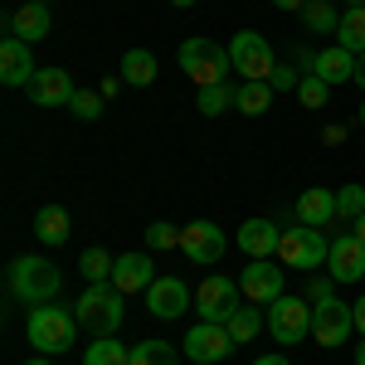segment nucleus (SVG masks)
<instances>
[{
	"mask_svg": "<svg viewBox=\"0 0 365 365\" xmlns=\"http://www.w3.org/2000/svg\"><path fill=\"white\" fill-rule=\"evenodd\" d=\"M268 83H273V93H287V88H297V83H302V78H297V73H292V68H282V63H278V68H273V78H268Z\"/></svg>",
	"mask_w": 365,
	"mask_h": 365,
	"instance_id": "c9c22d12",
	"label": "nucleus"
},
{
	"mask_svg": "<svg viewBox=\"0 0 365 365\" xmlns=\"http://www.w3.org/2000/svg\"><path fill=\"white\" fill-rule=\"evenodd\" d=\"M127 83V78H103V83H98V93H103V98H117V88Z\"/></svg>",
	"mask_w": 365,
	"mask_h": 365,
	"instance_id": "e433bc0d",
	"label": "nucleus"
},
{
	"mask_svg": "<svg viewBox=\"0 0 365 365\" xmlns=\"http://www.w3.org/2000/svg\"><path fill=\"white\" fill-rule=\"evenodd\" d=\"M346 5H365V0H346Z\"/></svg>",
	"mask_w": 365,
	"mask_h": 365,
	"instance_id": "de8ad7c7",
	"label": "nucleus"
},
{
	"mask_svg": "<svg viewBox=\"0 0 365 365\" xmlns=\"http://www.w3.org/2000/svg\"><path fill=\"white\" fill-rule=\"evenodd\" d=\"M146 307L161 322H175V317H185V307H195V292L185 287V278H156L146 287Z\"/></svg>",
	"mask_w": 365,
	"mask_h": 365,
	"instance_id": "ddd939ff",
	"label": "nucleus"
},
{
	"mask_svg": "<svg viewBox=\"0 0 365 365\" xmlns=\"http://www.w3.org/2000/svg\"><path fill=\"white\" fill-rule=\"evenodd\" d=\"M68 210L63 205H44L39 215H34V239L39 244H49V249H58V244H68Z\"/></svg>",
	"mask_w": 365,
	"mask_h": 365,
	"instance_id": "4be33fe9",
	"label": "nucleus"
},
{
	"mask_svg": "<svg viewBox=\"0 0 365 365\" xmlns=\"http://www.w3.org/2000/svg\"><path fill=\"white\" fill-rule=\"evenodd\" d=\"M268 108H273V83L268 78H244V88H239V113L263 117Z\"/></svg>",
	"mask_w": 365,
	"mask_h": 365,
	"instance_id": "b1692460",
	"label": "nucleus"
},
{
	"mask_svg": "<svg viewBox=\"0 0 365 365\" xmlns=\"http://www.w3.org/2000/svg\"><path fill=\"white\" fill-rule=\"evenodd\" d=\"M351 331H356L351 302H336V297H331V302H317V307H312V341H317V346L331 351V346H341Z\"/></svg>",
	"mask_w": 365,
	"mask_h": 365,
	"instance_id": "6e6552de",
	"label": "nucleus"
},
{
	"mask_svg": "<svg viewBox=\"0 0 365 365\" xmlns=\"http://www.w3.org/2000/svg\"><path fill=\"white\" fill-rule=\"evenodd\" d=\"M351 312H356V331L365 336V297H361V302H351Z\"/></svg>",
	"mask_w": 365,
	"mask_h": 365,
	"instance_id": "4c0bfd02",
	"label": "nucleus"
},
{
	"mask_svg": "<svg viewBox=\"0 0 365 365\" xmlns=\"http://www.w3.org/2000/svg\"><path fill=\"white\" fill-rule=\"evenodd\" d=\"M297 220H302V225H312V229L336 225V190H327V185L302 190V200H297Z\"/></svg>",
	"mask_w": 365,
	"mask_h": 365,
	"instance_id": "6ab92c4d",
	"label": "nucleus"
},
{
	"mask_svg": "<svg viewBox=\"0 0 365 365\" xmlns=\"http://www.w3.org/2000/svg\"><path fill=\"white\" fill-rule=\"evenodd\" d=\"M39 68H34V58H29V44L25 39H15V34H5L0 39V83L5 88H29Z\"/></svg>",
	"mask_w": 365,
	"mask_h": 365,
	"instance_id": "dca6fc26",
	"label": "nucleus"
},
{
	"mask_svg": "<svg viewBox=\"0 0 365 365\" xmlns=\"http://www.w3.org/2000/svg\"><path fill=\"white\" fill-rule=\"evenodd\" d=\"M336 39H341V49L365 54V5H346V15H341V25H336Z\"/></svg>",
	"mask_w": 365,
	"mask_h": 365,
	"instance_id": "bb28decb",
	"label": "nucleus"
},
{
	"mask_svg": "<svg viewBox=\"0 0 365 365\" xmlns=\"http://www.w3.org/2000/svg\"><path fill=\"white\" fill-rule=\"evenodd\" d=\"M73 317H78V327L88 336H117V327H122V292L113 282H88L83 297L73 302Z\"/></svg>",
	"mask_w": 365,
	"mask_h": 365,
	"instance_id": "f257e3e1",
	"label": "nucleus"
},
{
	"mask_svg": "<svg viewBox=\"0 0 365 365\" xmlns=\"http://www.w3.org/2000/svg\"><path fill=\"white\" fill-rule=\"evenodd\" d=\"M361 282H365V278H361Z\"/></svg>",
	"mask_w": 365,
	"mask_h": 365,
	"instance_id": "8fccbe9b",
	"label": "nucleus"
},
{
	"mask_svg": "<svg viewBox=\"0 0 365 365\" xmlns=\"http://www.w3.org/2000/svg\"><path fill=\"white\" fill-rule=\"evenodd\" d=\"M127 365H180V351L170 341H137Z\"/></svg>",
	"mask_w": 365,
	"mask_h": 365,
	"instance_id": "c756f323",
	"label": "nucleus"
},
{
	"mask_svg": "<svg viewBox=\"0 0 365 365\" xmlns=\"http://www.w3.org/2000/svg\"><path fill=\"white\" fill-rule=\"evenodd\" d=\"M156 282V263L146 253H117V268H113V287L127 297V292H146Z\"/></svg>",
	"mask_w": 365,
	"mask_h": 365,
	"instance_id": "f3484780",
	"label": "nucleus"
},
{
	"mask_svg": "<svg viewBox=\"0 0 365 365\" xmlns=\"http://www.w3.org/2000/svg\"><path fill=\"white\" fill-rule=\"evenodd\" d=\"M73 78H68V68H39L34 78H29V103H39V108H68L73 103Z\"/></svg>",
	"mask_w": 365,
	"mask_h": 365,
	"instance_id": "2eb2a0df",
	"label": "nucleus"
},
{
	"mask_svg": "<svg viewBox=\"0 0 365 365\" xmlns=\"http://www.w3.org/2000/svg\"><path fill=\"white\" fill-rule=\"evenodd\" d=\"M229 336L234 341H253L258 336V331H263V307H258V302H239V307L229 312Z\"/></svg>",
	"mask_w": 365,
	"mask_h": 365,
	"instance_id": "a878e982",
	"label": "nucleus"
},
{
	"mask_svg": "<svg viewBox=\"0 0 365 365\" xmlns=\"http://www.w3.org/2000/svg\"><path fill=\"white\" fill-rule=\"evenodd\" d=\"M229 58H234V68H239L244 78H273V68H278L268 39L253 34V29H239V34L229 39Z\"/></svg>",
	"mask_w": 365,
	"mask_h": 365,
	"instance_id": "0eeeda50",
	"label": "nucleus"
},
{
	"mask_svg": "<svg viewBox=\"0 0 365 365\" xmlns=\"http://www.w3.org/2000/svg\"><path fill=\"white\" fill-rule=\"evenodd\" d=\"M253 365H287V356H258Z\"/></svg>",
	"mask_w": 365,
	"mask_h": 365,
	"instance_id": "ea45409f",
	"label": "nucleus"
},
{
	"mask_svg": "<svg viewBox=\"0 0 365 365\" xmlns=\"http://www.w3.org/2000/svg\"><path fill=\"white\" fill-rule=\"evenodd\" d=\"M5 25H10V34H15V39H25V44H39V39L54 29V20H49V5H34V0H25V5H20V10H15Z\"/></svg>",
	"mask_w": 365,
	"mask_h": 365,
	"instance_id": "aec40b11",
	"label": "nucleus"
},
{
	"mask_svg": "<svg viewBox=\"0 0 365 365\" xmlns=\"http://www.w3.org/2000/svg\"><path fill=\"white\" fill-rule=\"evenodd\" d=\"M34 5H49V0H34Z\"/></svg>",
	"mask_w": 365,
	"mask_h": 365,
	"instance_id": "09e8293b",
	"label": "nucleus"
},
{
	"mask_svg": "<svg viewBox=\"0 0 365 365\" xmlns=\"http://www.w3.org/2000/svg\"><path fill=\"white\" fill-rule=\"evenodd\" d=\"M268 336L278 346H297L302 336H312V307L302 297H278L268 307Z\"/></svg>",
	"mask_w": 365,
	"mask_h": 365,
	"instance_id": "423d86ee",
	"label": "nucleus"
},
{
	"mask_svg": "<svg viewBox=\"0 0 365 365\" xmlns=\"http://www.w3.org/2000/svg\"><path fill=\"white\" fill-rule=\"evenodd\" d=\"M356 83H361V88H365V54H361V58H356Z\"/></svg>",
	"mask_w": 365,
	"mask_h": 365,
	"instance_id": "a19ab883",
	"label": "nucleus"
},
{
	"mask_svg": "<svg viewBox=\"0 0 365 365\" xmlns=\"http://www.w3.org/2000/svg\"><path fill=\"white\" fill-rule=\"evenodd\" d=\"M239 287H244L249 302H258V307L268 302V307H273V302L282 297V263H273V258H249Z\"/></svg>",
	"mask_w": 365,
	"mask_h": 365,
	"instance_id": "9b49d317",
	"label": "nucleus"
},
{
	"mask_svg": "<svg viewBox=\"0 0 365 365\" xmlns=\"http://www.w3.org/2000/svg\"><path fill=\"white\" fill-rule=\"evenodd\" d=\"M25 365H49V356H34V361H25Z\"/></svg>",
	"mask_w": 365,
	"mask_h": 365,
	"instance_id": "c03bdc74",
	"label": "nucleus"
},
{
	"mask_svg": "<svg viewBox=\"0 0 365 365\" xmlns=\"http://www.w3.org/2000/svg\"><path fill=\"white\" fill-rule=\"evenodd\" d=\"M278 244H282V229L273 220H244L239 225V249L249 258H278Z\"/></svg>",
	"mask_w": 365,
	"mask_h": 365,
	"instance_id": "a211bd4d",
	"label": "nucleus"
},
{
	"mask_svg": "<svg viewBox=\"0 0 365 365\" xmlns=\"http://www.w3.org/2000/svg\"><path fill=\"white\" fill-rule=\"evenodd\" d=\"M327 93H331V83L327 78H317V73H302V83H297V98H302V108H327Z\"/></svg>",
	"mask_w": 365,
	"mask_h": 365,
	"instance_id": "72a5a7b5",
	"label": "nucleus"
},
{
	"mask_svg": "<svg viewBox=\"0 0 365 365\" xmlns=\"http://www.w3.org/2000/svg\"><path fill=\"white\" fill-rule=\"evenodd\" d=\"M327 268H331V282H361L365 278V244L356 234H336L331 253H327Z\"/></svg>",
	"mask_w": 365,
	"mask_h": 365,
	"instance_id": "4468645a",
	"label": "nucleus"
},
{
	"mask_svg": "<svg viewBox=\"0 0 365 365\" xmlns=\"http://www.w3.org/2000/svg\"><path fill=\"white\" fill-rule=\"evenodd\" d=\"M361 127H365V103H361Z\"/></svg>",
	"mask_w": 365,
	"mask_h": 365,
	"instance_id": "49530a36",
	"label": "nucleus"
},
{
	"mask_svg": "<svg viewBox=\"0 0 365 365\" xmlns=\"http://www.w3.org/2000/svg\"><path fill=\"white\" fill-rule=\"evenodd\" d=\"M356 215H365V185H341L336 190V225L356 220Z\"/></svg>",
	"mask_w": 365,
	"mask_h": 365,
	"instance_id": "2f4dec72",
	"label": "nucleus"
},
{
	"mask_svg": "<svg viewBox=\"0 0 365 365\" xmlns=\"http://www.w3.org/2000/svg\"><path fill=\"white\" fill-rule=\"evenodd\" d=\"M336 25H341V15L331 10V0H307L302 5V29L307 34H336Z\"/></svg>",
	"mask_w": 365,
	"mask_h": 365,
	"instance_id": "cd10ccee",
	"label": "nucleus"
},
{
	"mask_svg": "<svg viewBox=\"0 0 365 365\" xmlns=\"http://www.w3.org/2000/svg\"><path fill=\"white\" fill-rule=\"evenodd\" d=\"M170 5H180V10H190V5H195V0H170Z\"/></svg>",
	"mask_w": 365,
	"mask_h": 365,
	"instance_id": "a18cd8bd",
	"label": "nucleus"
},
{
	"mask_svg": "<svg viewBox=\"0 0 365 365\" xmlns=\"http://www.w3.org/2000/svg\"><path fill=\"white\" fill-rule=\"evenodd\" d=\"M234 346H239V341L229 336V327H220V322H200V327L185 331V361L215 365V361H225Z\"/></svg>",
	"mask_w": 365,
	"mask_h": 365,
	"instance_id": "9d476101",
	"label": "nucleus"
},
{
	"mask_svg": "<svg viewBox=\"0 0 365 365\" xmlns=\"http://www.w3.org/2000/svg\"><path fill=\"white\" fill-rule=\"evenodd\" d=\"M195 108H200L205 117H225L229 108H239V88H229V83L200 88V93H195Z\"/></svg>",
	"mask_w": 365,
	"mask_h": 365,
	"instance_id": "5701e85b",
	"label": "nucleus"
},
{
	"mask_svg": "<svg viewBox=\"0 0 365 365\" xmlns=\"http://www.w3.org/2000/svg\"><path fill=\"white\" fill-rule=\"evenodd\" d=\"M180 249H185V258H190V263H220V258H225V249H229V239H225V229H220V225L195 220V225L180 229Z\"/></svg>",
	"mask_w": 365,
	"mask_h": 365,
	"instance_id": "f8f14e48",
	"label": "nucleus"
},
{
	"mask_svg": "<svg viewBox=\"0 0 365 365\" xmlns=\"http://www.w3.org/2000/svg\"><path fill=\"white\" fill-rule=\"evenodd\" d=\"M239 292H244V287H239L234 278H220V273H215V278H205V282L195 287V312H200V322H220V327H225L229 312L239 307Z\"/></svg>",
	"mask_w": 365,
	"mask_h": 365,
	"instance_id": "1a4fd4ad",
	"label": "nucleus"
},
{
	"mask_svg": "<svg viewBox=\"0 0 365 365\" xmlns=\"http://www.w3.org/2000/svg\"><path fill=\"white\" fill-rule=\"evenodd\" d=\"M307 0H278V10H302Z\"/></svg>",
	"mask_w": 365,
	"mask_h": 365,
	"instance_id": "79ce46f5",
	"label": "nucleus"
},
{
	"mask_svg": "<svg viewBox=\"0 0 365 365\" xmlns=\"http://www.w3.org/2000/svg\"><path fill=\"white\" fill-rule=\"evenodd\" d=\"M103 108H108V98H103L98 88H93V93H88V88H78V93H73V103H68V113L78 117V122H93V117H103Z\"/></svg>",
	"mask_w": 365,
	"mask_h": 365,
	"instance_id": "473e14b6",
	"label": "nucleus"
},
{
	"mask_svg": "<svg viewBox=\"0 0 365 365\" xmlns=\"http://www.w3.org/2000/svg\"><path fill=\"white\" fill-rule=\"evenodd\" d=\"M132 361V351L113 336H93V346L83 351V365H127Z\"/></svg>",
	"mask_w": 365,
	"mask_h": 365,
	"instance_id": "c85d7f7f",
	"label": "nucleus"
},
{
	"mask_svg": "<svg viewBox=\"0 0 365 365\" xmlns=\"http://www.w3.org/2000/svg\"><path fill=\"white\" fill-rule=\"evenodd\" d=\"M356 58H361V54L341 49V44H336V49H322L312 73H317V78H327V83H356Z\"/></svg>",
	"mask_w": 365,
	"mask_h": 365,
	"instance_id": "412c9836",
	"label": "nucleus"
},
{
	"mask_svg": "<svg viewBox=\"0 0 365 365\" xmlns=\"http://www.w3.org/2000/svg\"><path fill=\"white\" fill-rule=\"evenodd\" d=\"M58 287H63V273H58L49 258H34V253H25V258H15V263H10V292H15L20 302H29V307L54 302Z\"/></svg>",
	"mask_w": 365,
	"mask_h": 365,
	"instance_id": "f03ea898",
	"label": "nucleus"
},
{
	"mask_svg": "<svg viewBox=\"0 0 365 365\" xmlns=\"http://www.w3.org/2000/svg\"><path fill=\"white\" fill-rule=\"evenodd\" d=\"M146 249H151V253L180 249V229H175V225H151V229H146Z\"/></svg>",
	"mask_w": 365,
	"mask_h": 365,
	"instance_id": "f704fd0d",
	"label": "nucleus"
},
{
	"mask_svg": "<svg viewBox=\"0 0 365 365\" xmlns=\"http://www.w3.org/2000/svg\"><path fill=\"white\" fill-rule=\"evenodd\" d=\"M122 78H127V88H146L156 78V54L151 49H127L122 54Z\"/></svg>",
	"mask_w": 365,
	"mask_h": 365,
	"instance_id": "393cba45",
	"label": "nucleus"
},
{
	"mask_svg": "<svg viewBox=\"0 0 365 365\" xmlns=\"http://www.w3.org/2000/svg\"><path fill=\"white\" fill-rule=\"evenodd\" d=\"M73 331H78V317H68L58 302H39V307H29V346H34L39 356H58V351H68Z\"/></svg>",
	"mask_w": 365,
	"mask_h": 365,
	"instance_id": "20e7f679",
	"label": "nucleus"
},
{
	"mask_svg": "<svg viewBox=\"0 0 365 365\" xmlns=\"http://www.w3.org/2000/svg\"><path fill=\"white\" fill-rule=\"evenodd\" d=\"M351 225H356V229H351V234H356V239H361V244H365V215H356Z\"/></svg>",
	"mask_w": 365,
	"mask_h": 365,
	"instance_id": "58836bf2",
	"label": "nucleus"
},
{
	"mask_svg": "<svg viewBox=\"0 0 365 365\" xmlns=\"http://www.w3.org/2000/svg\"><path fill=\"white\" fill-rule=\"evenodd\" d=\"M356 365H365V336H361V346H356Z\"/></svg>",
	"mask_w": 365,
	"mask_h": 365,
	"instance_id": "37998d69",
	"label": "nucleus"
},
{
	"mask_svg": "<svg viewBox=\"0 0 365 365\" xmlns=\"http://www.w3.org/2000/svg\"><path fill=\"white\" fill-rule=\"evenodd\" d=\"M327 253H331V244H327V234H322V229H312V225H292V229H282L278 263L297 268V273H317V268L327 263Z\"/></svg>",
	"mask_w": 365,
	"mask_h": 365,
	"instance_id": "39448f33",
	"label": "nucleus"
},
{
	"mask_svg": "<svg viewBox=\"0 0 365 365\" xmlns=\"http://www.w3.org/2000/svg\"><path fill=\"white\" fill-rule=\"evenodd\" d=\"M180 68H185V78L195 88H210V83H225V73L234 68V58L220 39H210V34H195V39H185L180 44Z\"/></svg>",
	"mask_w": 365,
	"mask_h": 365,
	"instance_id": "7ed1b4c3",
	"label": "nucleus"
},
{
	"mask_svg": "<svg viewBox=\"0 0 365 365\" xmlns=\"http://www.w3.org/2000/svg\"><path fill=\"white\" fill-rule=\"evenodd\" d=\"M113 268H117V258H108L103 249H83V258H78V273L88 282H113Z\"/></svg>",
	"mask_w": 365,
	"mask_h": 365,
	"instance_id": "7c9ffc66",
	"label": "nucleus"
}]
</instances>
